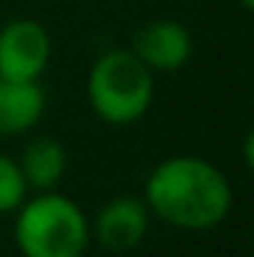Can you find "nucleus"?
Wrapping results in <instances>:
<instances>
[{"label":"nucleus","instance_id":"9","mask_svg":"<svg viewBox=\"0 0 254 257\" xmlns=\"http://www.w3.org/2000/svg\"><path fill=\"white\" fill-rule=\"evenodd\" d=\"M27 183L24 174L18 168V162L6 153H0V215L15 212L24 200H27Z\"/></svg>","mask_w":254,"mask_h":257},{"label":"nucleus","instance_id":"4","mask_svg":"<svg viewBox=\"0 0 254 257\" xmlns=\"http://www.w3.org/2000/svg\"><path fill=\"white\" fill-rule=\"evenodd\" d=\"M51 63V36L33 18H15L0 27V78L39 81Z\"/></svg>","mask_w":254,"mask_h":257},{"label":"nucleus","instance_id":"5","mask_svg":"<svg viewBox=\"0 0 254 257\" xmlns=\"http://www.w3.org/2000/svg\"><path fill=\"white\" fill-rule=\"evenodd\" d=\"M150 218H153V212L144 203V197L120 194L96 212V218L90 224V239H96L105 251L123 254L144 242V236L150 230Z\"/></svg>","mask_w":254,"mask_h":257},{"label":"nucleus","instance_id":"10","mask_svg":"<svg viewBox=\"0 0 254 257\" xmlns=\"http://www.w3.org/2000/svg\"><path fill=\"white\" fill-rule=\"evenodd\" d=\"M236 3H239L242 9H251V6H254V0H236Z\"/></svg>","mask_w":254,"mask_h":257},{"label":"nucleus","instance_id":"8","mask_svg":"<svg viewBox=\"0 0 254 257\" xmlns=\"http://www.w3.org/2000/svg\"><path fill=\"white\" fill-rule=\"evenodd\" d=\"M18 168L30 192H51L66 174V150L54 138H36L24 147Z\"/></svg>","mask_w":254,"mask_h":257},{"label":"nucleus","instance_id":"1","mask_svg":"<svg viewBox=\"0 0 254 257\" xmlns=\"http://www.w3.org/2000/svg\"><path fill=\"white\" fill-rule=\"evenodd\" d=\"M150 212L189 233L218 227L233 206L230 180L200 156H171L153 168L144 186Z\"/></svg>","mask_w":254,"mask_h":257},{"label":"nucleus","instance_id":"2","mask_svg":"<svg viewBox=\"0 0 254 257\" xmlns=\"http://www.w3.org/2000/svg\"><path fill=\"white\" fill-rule=\"evenodd\" d=\"M15 245L21 257H84L90 221L84 209L60 192H36L15 209Z\"/></svg>","mask_w":254,"mask_h":257},{"label":"nucleus","instance_id":"3","mask_svg":"<svg viewBox=\"0 0 254 257\" xmlns=\"http://www.w3.org/2000/svg\"><path fill=\"white\" fill-rule=\"evenodd\" d=\"M87 99L93 114L108 126L138 123L156 99V72L141 63L132 48H114L90 69Z\"/></svg>","mask_w":254,"mask_h":257},{"label":"nucleus","instance_id":"7","mask_svg":"<svg viewBox=\"0 0 254 257\" xmlns=\"http://www.w3.org/2000/svg\"><path fill=\"white\" fill-rule=\"evenodd\" d=\"M45 114V90L39 81L0 78V135H24Z\"/></svg>","mask_w":254,"mask_h":257},{"label":"nucleus","instance_id":"6","mask_svg":"<svg viewBox=\"0 0 254 257\" xmlns=\"http://www.w3.org/2000/svg\"><path fill=\"white\" fill-rule=\"evenodd\" d=\"M194 42L186 24L171 18H156L138 27L132 39V54L150 72H177L191 60Z\"/></svg>","mask_w":254,"mask_h":257}]
</instances>
